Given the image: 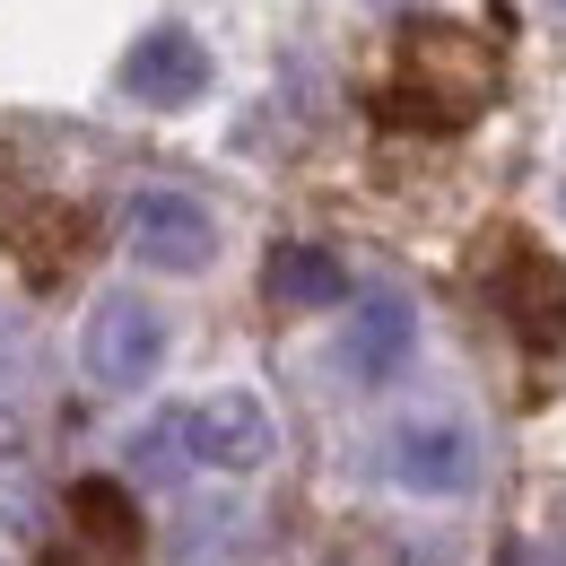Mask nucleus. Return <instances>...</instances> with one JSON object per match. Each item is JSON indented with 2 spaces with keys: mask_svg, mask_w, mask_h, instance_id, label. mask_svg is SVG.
<instances>
[{
  "mask_svg": "<svg viewBox=\"0 0 566 566\" xmlns=\"http://www.w3.org/2000/svg\"><path fill=\"white\" fill-rule=\"evenodd\" d=\"M496 96V53L480 35L427 18L392 53V87H384V123H427V132H462Z\"/></svg>",
  "mask_w": 566,
  "mask_h": 566,
  "instance_id": "obj_1",
  "label": "nucleus"
},
{
  "mask_svg": "<svg viewBox=\"0 0 566 566\" xmlns=\"http://www.w3.org/2000/svg\"><path fill=\"white\" fill-rule=\"evenodd\" d=\"M157 357H166V314L132 296V287H105L96 305H87V323H78V366H87V384H105V392H132L157 375Z\"/></svg>",
  "mask_w": 566,
  "mask_h": 566,
  "instance_id": "obj_2",
  "label": "nucleus"
},
{
  "mask_svg": "<svg viewBox=\"0 0 566 566\" xmlns=\"http://www.w3.org/2000/svg\"><path fill=\"white\" fill-rule=\"evenodd\" d=\"M489 305L505 314V332L523 349L549 357L566 340V262H549V253H532V244L505 235V253L489 262Z\"/></svg>",
  "mask_w": 566,
  "mask_h": 566,
  "instance_id": "obj_3",
  "label": "nucleus"
},
{
  "mask_svg": "<svg viewBox=\"0 0 566 566\" xmlns=\"http://www.w3.org/2000/svg\"><path fill=\"white\" fill-rule=\"evenodd\" d=\"M384 471L410 496H462L480 480V436L462 419H401L384 436Z\"/></svg>",
  "mask_w": 566,
  "mask_h": 566,
  "instance_id": "obj_4",
  "label": "nucleus"
},
{
  "mask_svg": "<svg viewBox=\"0 0 566 566\" xmlns=\"http://www.w3.org/2000/svg\"><path fill=\"white\" fill-rule=\"evenodd\" d=\"M132 253L166 280H201L218 262V218L192 192H140L132 201Z\"/></svg>",
  "mask_w": 566,
  "mask_h": 566,
  "instance_id": "obj_5",
  "label": "nucleus"
},
{
  "mask_svg": "<svg viewBox=\"0 0 566 566\" xmlns=\"http://www.w3.org/2000/svg\"><path fill=\"white\" fill-rule=\"evenodd\" d=\"M184 444H192V462H210V471H262L271 453H280V427L271 410L253 401V392H210V401H192L184 410Z\"/></svg>",
  "mask_w": 566,
  "mask_h": 566,
  "instance_id": "obj_6",
  "label": "nucleus"
},
{
  "mask_svg": "<svg viewBox=\"0 0 566 566\" xmlns=\"http://www.w3.org/2000/svg\"><path fill=\"white\" fill-rule=\"evenodd\" d=\"M201 87H210V44H201L192 27H148L140 44L123 53V96H132V105L175 114V105H192Z\"/></svg>",
  "mask_w": 566,
  "mask_h": 566,
  "instance_id": "obj_7",
  "label": "nucleus"
},
{
  "mask_svg": "<svg viewBox=\"0 0 566 566\" xmlns=\"http://www.w3.org/2000/svg\"><path fill=\"white\" fill-rule=\"evenodd\" d=\"M410 340H419V314H410V296L375 287V296L349 314V332H340V366H349L357 384H392V366L410 357Z\"/></svg>",
  "mask_w": 566,
  "mask_h": 566,
  "instance_id": "obj_8",
  "label": "nucleus"
},
{
  "mask_svg": "<svg viewBox=\"0 0 566 566\" xmlns=\"http://www.w3.org/2000/svg\"><path fill=\"white\" fill-rule=\"evenodd\" d=\"M262 287H271V305H287V314H323V305L349 296V262L332 244H280Z\"/></svg>",
  "mask_w": 566,
  "mask_h": 566,
  "instance_id": "obj_9",
  "label": "nucleus"
},
{
  "mask_svg": "<svg viewBox=\"0 0 566 566\" xmlns=\"http://www.w3.org/2000/svg\"><path fill=\"white\" fill-rule=\"evenodd\" d=\"M184 462H192L184 410H166V419H148L140 436H132V480H184Z\"/></svg>",
  "mask_w": 566,
  "mask_h": 566,
  "instance_id": "obj_10",
  "label": "nucleus"
},
{
  "mask_svg": "<svg viewBox=\"0 0 566 566\" xmlns=\"http://www.w3.org/2000/svg\"><path fill=\"white\" fill-rule=\"evenodd\" d=\"M44 566H96V558H87V549H53Z\"/></svg>",
  "mask_w": 566,
  "mask_h": 566,
  "instance_id": "obj_11",
  "label": "nucleus"
},
{
  "mask_svg": "<svg viewBox=\"0 0 566 566\" xmlns=\"http://www.w3.org/2000/svg\"><path fill=\"white\" fill-rule=\"evenodd\" d=\"M9 444H18V419H9V410H0V453H9Z\"/></svg>",
  "mask_w": 566,
  "mask_h": 566,
  "instance_id": "obj_12",
  "label": "nucleus"
},
{
  "mask_svg": "<svg viewBox=\"0 0 566 566\" xmlns=\"http://www.w3.org/2000/svg\"><path fill=\"white\" fill-rule=\"evenodd\" d=\"M384 9H392V0H384Z\"/></svg>",
  "mask_w": 566,
  "mask_h": 566,
  "instance_id": "obj_13",
  "label": "nucleus"
}]
</instances>
